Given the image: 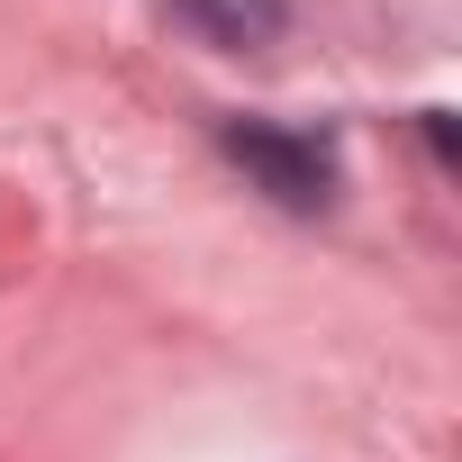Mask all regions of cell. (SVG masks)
Wrapping results in <instances>:
<instances>
[{
  "label": "cell",
  "mask_w": 462,
  "mask_h": 462,
  "mask_svg": "<svg viewBox=\"0 0 462 462\" xmlns=\"http://www.w3.org/2000/svg\"><path fill=\"white\" fill-rule=\"evenodd\" d=\"M426 145H435L444 163H462V136H453V109H426Z\"/></svg>",
  "instance_id": "obj_3"
},
{
  "label": "cell",
  "mask_w": 462,
  "mask_h": 462,
  "mask_svg": "<svg viewBox=\"0 0 462 462\" xmlns=\"http://www.w3.org/2000/svg\"><path fill=\"white\" fill-rule=\"evenodd\" d=\"M163 10H172V28H190L217 55H263L291 28V0H163Z\"/></svg>",
  "instance_id": "obj_2"
},
{
  "label": "cell",
  "mask_w": 462,
  "mask_h": 462,
  "mask_svg": "<svg viewBox=\"0 0 462 462\" xmlns=\"http://www.w3.org/2000/svg\"><path fill=\"white\" fill-rule=\"evenodd\" d=\"M226 154L282 208H327L336 199V145L327 136H300V127H273V118H226Z\"/></svg>",
  "instance_id": "obj_1"
}]
</instances>
